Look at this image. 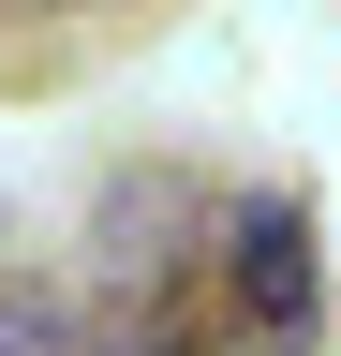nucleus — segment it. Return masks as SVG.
<instances>
[{
	"label": "nucleus",
	"instance_id": "nucleus-1",
	"mask_svg": "<svg viewBox=\"0 0 341 356\" xmlns=\"http://www.w3.org/2000/svg\"><path fill=\"white\" fill-rule=\"evenodd\" d=\"M223 282H238V312H252V341H312L326 327V282H312V208L297 193H252L238 222H223Z\"/></svg>",
	"mask_w": 341,
	"mask_h": 356
},
{
	"label": "nucleus",
	"instance_id": "nucleus-2",
	"mask_svg": "<svg viewBox=\"0 0 341 356\" xmlns=\"http://www.w3.org/2000/svg\"><path fill=\"white\" fill-rule=\"evenodd\" d=\"M0 356H60V297H0Z\"/></svg>",
	"mask_w": 341,
	"mask_h": 356
},
{
	"label": "nucleus",
	"instance_id": "nucleus-3",
	"mask_svg": "<svg viewBox=\"0 0 341 356\" xmlns=\"http://www.w3.org/2000/svg\"><path fill=\"white\" fill-rule=\"evenodd\" d=\"M119 356H193V341H119Z\"/></svg>",
	"mask_w": 341,
	"mask_h": 356
}]
</instances>
